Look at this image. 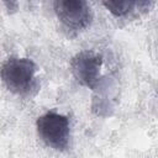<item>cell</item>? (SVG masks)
Listing matches in <instances>:
<instances>
[{
  "instance_id": "cell-4",
  "label": "cell",
  "mask_w": 158,
  "mask_h": 158,
  "mask_svg": "<svg viewBox=\"0 0 158 158\" xmlns=\"http://www.w3.org/2000/svg\"><path fill=\"white\" fill-rule=\"evenodd\" d=\"M102 57L93 51H81L77 53L72 62L70 69L74 78L84 86L94 89L100 78Z\"/></svg>"
},
{
  "instance_id": "cell-3",
  "label": "cell",
  "mask_w": 158,
  "mask_h": 158,
  "mask_svg": "<svg viewBox=\"0 0 158 158\" xmlns=\"http://www.w3.org/2000/svg\"><path fill=\"white\" fill-rule=\"evenodd\" d=\"M54 11L59 21L72 31L86 28L93 19L91 9L84 0H57Z\"/></svg>"
},
{
  "instance_id": "cell-1",
  "label": "cell",
  "mask_w": 158,
  "mask_h": 158,
  "mask_svg": "<svg viewBox=\"0 0 158 158\" xmlns=\"http://www.w3.org/2000/svg\"><path fill=\"white\" fill-rule=\"evenodd\" d=\"M37 65L30 58H9L0 69L6 88L17 95H27L36 86Z\"/></svg>"
},
{
  "instance_id": "cell-5",
  "label": "cell",
  "mask_w": 158,
  "mask_h": 158,
  "mask_svg": "<svg viewBox=\"0 0 158 158\" xmlns=\"http://www.w3.org/2000/svg\"><path fill=\"white\" fill-rule=\"evenodd\" d=\"M102 5L116 17H121L127 15L131 10H133V7L136 6L135 1H104Z\"/></svg>"
},
{
  "instance_id": "cell-2",
  "label": "cell",
  "mask_w": 158,
  "mask_h": 158,
  "mask_svg": "<svg viewBox=\"0 0 158 158\" xmlns=\"http://www.w3.org/2000/svg\"><path fill=\"white\" fill-rule=\"evenodd\" d=\"M37 132L41 139L51 148L64 151L69 143V118L62 114L48 111L36 121Z\"/></svg>"
}]
</instances>
